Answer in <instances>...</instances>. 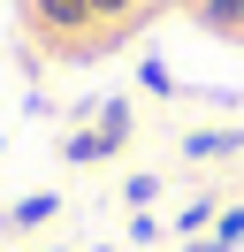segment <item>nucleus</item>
I'll return each mask as SVG.
<instances>
[{
  "mask_svg": "<svg viewBox=\"0 0 244 252\" xmlns=\"http://www.w3.org/2000/svg\"><path fill=\"white\" fill-rule=\"evenodd\" d=\"M107 153H122L107 130H69V138H61V160H69V168H92V160H107Z\"/></svg>",
  "mask_w": 244,
  "mask_h": 252,
  "instance_id": "nucleus-1",
  "label": "nucleus"
},
{
  "mask_svg": "<svg viewBox=\"0 0 244 252\" xmlns=\"http://www.w3.org/2000/svg\"><path fill=\"white\" fill-rule=\"evenodd\" d=\"M30 16H38L46 31H84V23H92V0H30Z\"/></svg>",
  "mask_w": 244,
  "mask_h": 252,
  "instance_id": "nucleus-2",
  "label": "nucleus"
},
{
  "mask_svg": "<svg viewBox=\"0 0 244 252\" xmlns=\"http://www.w3.org/2000/svg\"><path fill=\"white\" fill-rule=\"evenodd\" d=\"M54 214H61V199H54V191H30V199H15V206H8V221H15V229H46Z\"/></svg>",
  "mask_w": 244,
  "mask_h": 252,
  "instance_id": "nucleus-3",
  "label": "nucleus"
},
{
  "mask_svg": "<svg viewBox=\"0 0 244 252\" xmlns=\"http://www.w3.org/2000/svg\"><path fill=\"white\" fill-rule=\"evenodd\" d=\"M237 145H244V130H191L183 153H191V160H221V153H237Z\"/></svg>",
  "mask_w": 244,
  "mask_h": 252,
  "instance_id": "nucleus-4",
  "label": "nucleus"
},
{
  "mask_svg": "<svg viewBox=\"0 0 244 252\" xmlns=\"http://www.w3.org/2000/svg\"><path fill=\"white\" fill-rule=\"evenodd\" d=\"M244 245V206H229L221 221H214V237H198V245H183V252H237Z\"/></svg>",
  "mask_w": 244,
  "mask_h": 252,
  "instance_id": "nucleus-5",
  "label": "nucleus"
},
{
  "mask_svg": "<svg viewBox=\"0 0 244 252\" xmlns=\"http://www.w3.org/2000/svg\"><path fill=\"white\" fill-rule=\"evenodd\" d=\"M198 23H206V31H237V23H244V0H206Z\"/></svg>",
  "mask_w": 244,
  "mask_h": 252,
  "instance_id": "nucleus-6",
  "label": "nucleus"
},
{
  "mask_svg": "<svg viewBox=\"0 0 244 252\" xmlns=\"http://www.w3.org/2000/svg\"><path fill=\"white\" fill-rule=\"evenodd\" d=\"M99 130L122 145V138H130V107H122V99H107V107H99Z\"/></svg>",
  "mask_w": 244,
  "mask_h": 252,
  "instance_id": "nucleus-7",
  "label": "nucleus"
},
{
  "mask_svg": "<svg viewBox=\"0 0 244 252\" xmlns=\"http://www.w3.org/2000/svg\"><path fill=\"white\" fill-rule=\"evenodd\" d=\"M206 221H214V199H191V206L176 214V229H206Z\"/></svg>",
  "mask_w": 244,
  "mask_h": 252,
  "instance_id": "nucleus-8",
  "label": "nucleus"
},
{
  "mask_svg": "<svg viewBox=\"0 0 244 252\" xmlns=\"http://www.w3.org/2000/svg\"><path fill=\"white\" fill-rule=\"evenodd\" d=\"M137 84H145V92H176V77H168L160 62H145V69H137Z\"/></svg>",
  "mask_w": 244,
  "mask_h": 252,
  "instance_id": "nucleus-9",
  "label": "nucleus"
},
{
  "mask_svg": "<svg viewBox=\"0 0 244 252\" xmlns=\"http://www.w3.org/2000/svg\"><path fill=\"white\" fill-rule=\"evenodd\" d=\"M152 191H160V176H130V184H122V199H130V206H145Z\"/></svg>",
  "mask_w": 244,
  "mask_h": 252,
  "instance_id": "nucleus-10",
  "label": "nucleus"
},
{
  "mask_svg": "<svg viewBox=\"0 0 244 252\" xmlns=\"http://www.w3.org/2000/svg\"><path fill=\"white\" fill-rule=\"evenodd\" d=\"M137 0H92V16H130Z\"/></svg>",
  "mask_w": 244,
  "mask_h": 252,
  "instance_id": "nucleus-11",
  "label": "nucleus"
},
{
  "mask_svg": "<svg viewBox=\"0 0 244 252\" xmlns=\"http://www.w3.org/2000/svg\"><path fill=\"white\" fill-rule=\"evenodd\" d=\"M92 252H115V245H92Z\"/></svg>",
  "mask_w": 244,
  "mask_h": 252,
  "instance_id": "nucleus-12",
  "label": "nucleus"
}]
</instances>
